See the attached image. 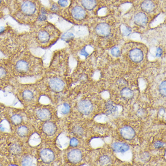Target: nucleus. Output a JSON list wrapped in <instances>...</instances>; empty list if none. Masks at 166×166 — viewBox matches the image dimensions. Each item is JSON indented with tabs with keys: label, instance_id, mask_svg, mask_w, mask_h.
Masks as SVG:
<instances>
[{
	"label": "nucleus",
	"instance_id": "obj_34",
	"mask_svg": "<svg viewBox=\"0 0 166 166\" xmlns=\"http://www.w3.org/2000/svg\"><path fill=\"white\" fill-rule=\"evenodd\" d=\"M164 144L161 141H156L154 143V147L156 149H159V148H161L162 147H164Z\"/></svg>",
	"mask_w": 166,
	"mask_h": 166
},
{
	"label": "nucleus",
	"instance_id": "obj_24",
	"mask_svg": "<svg viewBox=\"0 0 166 166\" xmlns=\"http://www.w3.org/2000/svg\"><path fill=\"white\" fill-rule=\"evenodd\" d=\"M33 159L29 156H25L22 160V165H31L33 164Z\"/></svg>",
	"mask_w": 166,
	"mask_h": 166
},
{
	"label": "nucleus",
	"instance_id": "obj_20",
	"mask_svg": "<svg viewBox=\"0 0 166 166\" xmlns=\"http://www.w3.org/2000/svg\"><path fill=\"white\" fill-rule=\"evenodd\" d=\"M22 97L25 100L30 101L33 99L34 94L30 90H25L22 92Z\"/></svg>",
	"mask_w": 166,
	"mask_h": 166
},
{
	"label": "nucleus",
	"instance_id": "obj_11",
	"mask_svg": "<svg viewBox=\"0 0 166 166\" xmlns=\"http://www.w3.org/2000/svg\"><path fill=\"white\" fill-rule=\"evenodd\" d=\"M29 62L24 59H19L15 64V69L18 73H27L29 70Z\"/></svg>",
	"mask_w": 166,
	"mask_h": 166
},
{
	"label": "nucleus",
	"instance_id": "obj_13",
	"mask_svg": "<svg viewBox=\"0 0 166 166\" xmlns=\"http://www.w3.org/2000/svg\"><path fill=\"white\" fill-rule=\"evenodd\" d=\"M120 132L121 135L127 140H131L133 139L135 135V132L134 129L128 126H125L121 128Z\"/></svg>",
	"mask_w": 166,
	"mask_h": 166
},
{
	"label": "nucleus",
	"instance_id": "obj_25",
	"mask_svg": "<svg viewBox=\"0 0 166 166\" xmlns=\"http://www.w3.org/2000/svg\"><path fill=\"white\" fill-rule=\"evenodd\" d=\"M100 162L103 165H109L111 164V159L109 156L106 155H103L100 158Z\"/></svg>",
	"mask_w": 166,
	"mask_h": 166
},
{
	"label": "nucleus",
	"instance_id": "obj_18",
	"mask_svg": "<svg viewBox=\"0 0 166 166\" xmlns=\"http://www.w3.org/2000/svg\"><path fill=\"white\" fill-rule=\"evenodd\" d=\"M82 6L86 10H93L97 6L96 0H81Z\"/></svg>",
	"mask_w": 166,
	"mask_h": 166
},
{
	"label": "nucleus",
	"instance_id": "obj_1",
	"mask_svg": "<svg viewBox=\"0 0 166 166\" xmlns=\"http://www.w3.org/2000/svg\"><path fill=\"white\" fill-rule=\"evenodd\" d=\"M40 11L37 0H12L9 13L18 22L28 24L39 19Z\"/></svg>",
	"mask_w": 166,
	"mask_h": 166
},
{
	"label": "nucleus",
	"instance_id": "obj_22",
	"mask_svg": "<svg viewBox=\"0 0 166 166\" xmlns=\"http://www.w3.org/2000/svg\"><path fill=\"white\" fill-rule=\"evenodd\" d=\"M106 108L107 110V113L109 114H112L115 112L116 108L113 105L111 102H108L106 105Z\"/></svg>",
	"mask_w": 166,
	"mask_h": 166
},
{
	"label": "nucleus",
	"instance_id": "obj_8",
	"mask_svg": "<svg viewBox=\"0 0 166 166\" xmlns=\"http://www.w3.org/2000/svg\"><path fill=\"white\" fill-rule=\"evenodd\" d=\"M156 6V3L153 0H144L140 4L141 11L146 13L147 14H150L155 12Z\"/></svg>",
	"mask_w": 166,
	"mask_h": 166
},
{
	"label": "nucleus",
	"instance_id": "obj_27",
	"mask_svg": "<svg viewBox=\"0 0 166 166\" xmlns=\"http://www.w3.org/2000/svg\"><path fill=\"white\" fill-rule=\"evenodd\" d=\"M165 84H166V82L163 81L159 85V93L164 97H165Z\"/></svg>",
	"mask_w": 166,
	"mask_h": 166
},
{
	"label": "nucleus",
	"instance_id": "obj_23",
	"mask_svg": "<svg viewBox=\"0 0 166 166\" xmlns=\"http://www.w3.org/2000/svg\"><path fill=\"white\" fill-rule=\"evenodd\" d=\"M11 120H12V122L14 124H16V125H18V124H19L21 122H22V118L21 117V115H18V114H15V115H13L12 118H11Z\"/></svg>",
	"mask_w": 166,
	"mask_h": 166
},
{
	"label": "nucleus",
	"instance_id": "obj_33",
	"mask_svg": "<svg viewBox=\"0 0 166 166\" xmlns=\"http://www.w3.org/2000/svg\"><path fill=\"white\" fill-rule=\"evenodd\" d=\"M78 144H79V141L77 138H73L71 139V140H70V146H71L76 147L78 145Z\"/></svg>",
	"mask_w": 166,
	"mask_h": 166
},
{
	"label": "nucleus",
	"instance_id": "obj_30",
	"mask_svg": "<svg viewBox=\"0 0 166 166\" xmlns=\"http://www.w3.org/2000/svg\"><path fill=\"white\" fill-rule=\"evenodd\" d=\"M58 4L62 7H65L68 5V0H58Z\"/></svg>",
	"mask_w": 166,
	"mask_h": 166
},
{
	"label": "nucleus",
	"instance_id": "obj_28",
	"mask_svg": "<svg viewBox=\"0 0 166 166\" xmlns=\"http://www.w3.org/2000/svg\"><path fill=\"white\" fill-rule=\"evenodd\" d=\"M70 111V106L67 103H64L63 105V107L61 109V112L63 114H67L69 113Z\"/></svg>",
	"mask_w": 166,
	"mask_h": 166
},
{
	"label": "nucleus",
	"instance_id": "obj_32",
	"mask_svg": "<svg viewBox=\"0 0 166 166\" xmlns=\"http://www.w3.org/2000/svg\"><path fill=\"white\" fill-rule=\"evenodd\" d=\"M73 132L74 133H75V134H77V135H82V132H83V131H82V129L81 128H80V127H77V126H76V127H75L74 129H73Z\"/></svg>",
	"mask_w": 166,
	"mask_h": 166
},
{
	"label": "nucleus",
	"instance_id": "obj_21",
	"mask_svg": "<svg viewBox=\"0 0 166 166\" xmlns=\"http://www.w3.org/2000/svg\"><path fill=\"white\" fill-rule=\"evenodd\" d=\"M28 132V129L25 126H21L17 129V134L20 137H25Z\"/></svg>",
	"mask_w": 166,
	"mask_h": 166
},
{
	"label": "nucleus",
	"instance_id": "obj_14",
	"mask_svg": "<svg viewBox=\"0 0 166 166\" xmlns=\"http://www.w3.org/2000/svg\"><path fill=\"white\" fill-rule=\"evenodd\" d=\"M111 148L116 153H124L129 150V146L122 142H115L112 144Z\"/></svg>",
	"mask_w": 166,
	"mask_h": 166
},
{
	"label": "nucleus",
	"instance_id": "obj_2",
	"mask_svg": "<svg viewBox=\"0 0 166 166\" xmlns=\"http://www.w3.org/2000/svg\"><path fill=\"white\" fill-rule=\"evenodd\" d=\"M57 31L56 28L52 24H47V25L41 27L37 33V39L40 44H48L52 39V33Z\"/></svg>",
	"mask_w": 166,
	"mask_h": 166
},
{
	"label": "nucleus",
	"instance_id": "obj_6",
	"mask_svg": "<svg viewBox=\"0 0 166 166\" xmlns=\"http://www.w3.org/2000/svg\"><path fill=\"white\" fill-rule=\"evenodd\" d=\"M77 108L81 114L87 115L92 112L93 106L91 102L87 100H84L79 102Z\"/></svg>",
	"mask_w": 166,
	"mask_h": 166
},
{
	"label": "nucleus",
	"instance_id": "obj_5",
	"mask_svg": "<svg viewBox=\"0 0 166 166\" xmlns=\"http://www.w3.org/2000/svg\"><path fill=\"white\" fill-rule=\"evenodd\" d=\"M146 13L140 11L137 12L133 17L134 23L138 27H145L149 22V16Z\"/></svg>",
	"mask_w": 166,
	"mask_h": 166
},
{
	"label": "nucleus",
	"instance_id": "obj_3",
	"mask_svg": "<svg viewBox=\"0 0 166 166\" xmlns=\"http://www.w3.org/2000/svg\"><path fill=\"white\" fill-rule=\"evenodd\" d=\"M70 13L73 19L79 21L86 19L87 16V10L79 5H76L70 8Z\"/></svg>",
	"mask_w": 166,
	"mask_h": 166
},
{
	"label": "nucleus",
	"instance_id": "obj_17",
	"mask_svg": "<svg viewBox=\"0 0 166 166\" xmlns=\"http://www.w3.org/2000/svg\"><path fill=\"white\" fill-rule=\"evenodd\" d=\"M12 0H0V19L3 18L7 10H9L11 6Z\"/></svg>",
	"mask_w": 166,
	"mask_h": 166
},
{
	"label": "nucleus",
	"instance_id": "obj_16",
	"mask_svg": "<svg viewBox=\"0 0 166 166\" xmlns=\"http://www.w3.org/2000/svg\"><path fill=\"white\" fill-rule=\"evenodd\" d=\"M37 118L41 121H48L52 117V114L50 111L46 108L39 109L36 112Z\"/></svg>",
	"mask_w": 166,
	"mask_h": 166
},
{
	"label": "nucleus",
	"instance_id": "obj_9",
	"mask_svg": "<svg viewBox=\"0 0 166 166\" xmlns=\"http://www.w3.org/2000/svg\"><path fill=\"white\" fill-rule=\"evenodd\" d=\"M49 86L50 88L55 92H61L63 90L65 87L64 82L61 79L54 77L50 80Z\"/></svg>",
	"mask_w": 166,
	"mask_h": 166
},
{
	"label": "nucleus",
	"instance_id": "obj_12",
	"mask_svg": "<svg viewBox=\"0 0 166 166\" xmlns=\"http://www.w3.org/2000/svg\"><path fill=\"white\" fill-rule=\"evenodd\" d=\"M67 156L70 162L73 164H77L80 162L82 158V154L80 150L73 149L68 153Z\"/></svg>",
	"mask_w": 166,
	"mask_h": 166
},
{
	"label": "nucleus",
	"instance_id": "obj_7",
	"mask_svg": "<svg viewBox=\"0 0 166 166\" xmlns=\"http://www.w3.org/2000/svg\"><path fill=\"white\" fill-rule=\"evenodd\" d=\"M129 58L133 62L140 63L144 59V53L140 49H133L129 52Z\"/></svg>",
	"mask_w": 166,
	"mask_h": 166
},
{
	"label": "nucleus",
	"instance_id": "obj_35",
	"mask_svg": "<svg viewBox=\"0 0 166 166\" xmlns=\"http://www.w3.org/2000/svg\"><path fill=\"white\" fill-rule=\"evenodd\" d=\"M161 53H162L161 50L160 49H158V52H157V56H158V57L161 56V54H162Z\"/></svg>",
	"mask_w": 166,
	"mask_h": 166
},
{
	"label": "nucleus",
	"instance_id": "obj_4",
	"mask_svg": "<svg viewBox=\"0 0 166 166\" xmlns=\"http://www.w3.org/2000/svg\"><path fill=\"white\" fill-rule=\"evenodd\" d=\"M96 33L103 37H107L111 34V27L106 22H101L97 25L95 28Z\"/></svg>",
	"mask_w": 166,
	"mask_h": 166
},
{
	"label": "nucleus",
	"instance_id": "obj_29",
	"mask_svg": "<svg viewBox=\"0 0 166 166\" xmlns=\"http://www.w3.org/2000/svg\"><path fill=\"white\" fill-rule=\"evenodd\" d=\"M120 50L118 47H114L111 49V54L115 57H118L120 55Z\"/></svg>",
	"mask_w": 166,
	"mask_h": 166
},
{
	"label": "nucleus",
	"instance_id": "obj_19",
	"mask_svg": "<svg viewBox=\"0 0 166 166\" xmlns=\"http://www.w3.org/2000/svg\"><path fill=\"white\" fill-rule=\"evenodd\" d=\"M121 96L124 99H130L134 96V92L128 88H124L121 91Z\"/></svg>",
	"mask_w": 166,
	"mask_h": 166
},
{
	"label": "nucleus",
	"instance_id": "obj_15",
	"mask_svg": "<svg viewBox=\"0 0 166 166\" xmlns=\"http://www.w3.org/2000/svg\"><path fill=\"white\" fill-rule=\"evenodd\" d=\"M43 129L45 134H46L47 135L51 136L56 133L57 128L55 123H53V122L48 121L44 124Z\"/></svg>",
	"mask_w": 166,
	"mask_h": 166
},
{
	"label": "nucleus",
	"instance_id": "obj_26",
	"mask_svg": "<svg viewBox=\"0 0 166 166\" xmlns=\"http://www.w3.org/2000/svg\"><path fill=\"white\" fill-rule=\"evenodd\" d=\"M10 150L12 154L18 155L21 152V147L17 144H13L10 147Z\"/></svg>",
	"mask_w": 166,
	"mask_h": 166
},
{
	"label": "nucleus",
	"instance_id": "obj_10",
	"mask_svg": "<svg viewBox=\"0 0 166 166\" xmlns=\"http://www.w3.org/2000/svg\"><path fill=\"white\" fill-rule=\"evenodd\" d=\"M40 157L44 163L49 164L54 161L55 153L52 150L49 149H45L40 151Z\"/></svg>",
	"mask_w": 166,
	"mask_h": 166
},
{
	"label": "nucleus",
	"instance_id": "obj_31",
	"mask_svg": "<svg viewBox=\"0 0 166 166\" xmlns=\"http://www.w3.org/2000/svg\"><path fill=\"white\" fill-rule=\"evenodd\" d=\"M6 74V70L3 67H0V79H3L5 77Z\"/></svg>",
	"mask_w": 166,
	"mask_h": 166
}]
</instances>
